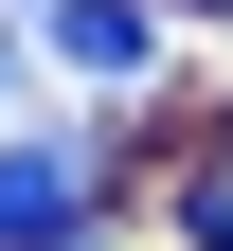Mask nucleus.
Here are the masks:
<instances>
[{
	"mask_svg": "<svg viewBox=\"0 0 233 251\" xmlns=\"http://www.w3.org/2000/svg\"><path fill=\"white\" fill-rule=\"evenodd\" d=\"M90 198H108V144H72V126H36V144H0V251H72Z\"/></svg>",
	"mask_w": 233,
	"mask_h": 251,
	"instance_id": "f257e3e1",
	"label": "nucleus"
},
{
	"mask_svg": "<svg viewBox=\"0 0 233 251\" xmlns=\"http://www.w3.org/2000/svg\"><path fill=\"white\" fill-rule=\"evenodd\" d=\"M144 54H161V18H144V0H54V72H90V90H126Z\"/></svg>",
	"mask_w": 233,
	"mask_h": 251,
	"instance_id": "f03ea898",
	"label": "nucleus"
}]
</instances>
